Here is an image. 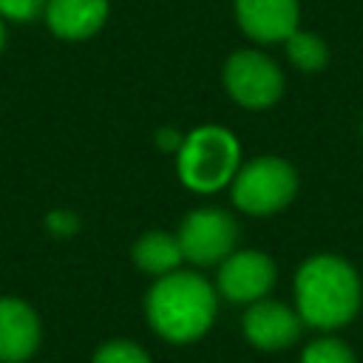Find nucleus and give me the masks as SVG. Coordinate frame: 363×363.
I'll use <instances>...</instances> for the list:
<instances>
[{
  "instance_id": "nucleus-5",
  "label": "nucleus",
  "mask_w": 363,
  "mask_h": 363,
  "mask_svg": "<svg viewBox=\"0 0 363 363\" xmlns=\"http://www.w3.org/2000/svg\"><path fill=\"white\" fill-rule=\"evenodd\" d=\"M224 88L247 111H267L284 94V74L272 57L255 48H241L224 62Z\"/></svg>"
},
{
  "instance_id": "nucleus-4",
  "label": "nucleus",
  "mask_w": 363,
  "mask_h": 363,
  "mask_svg": "<svg viewBox=\"0 0 363 363\" xmlns=\"http://www.w3.org/2000/svg\"><path fill=\"white\" fill-rule=\"evenodd\" d=\"M298 193V173L281 156H258L241 164L230 182L233 204L247 216H272Z\"/></svg>"
},
{
  "instance_id": "nucleus-14",
  "label": "nucleus",
  "mask_w": 363,
  "mask_h": 363,
  "mask_svg": "<svg viewBox=\"0 0 363 363\" xmlns=\"http://www.w3.org/2000/svg\"><path fill=\"white\" fill-rule=\"evenodd\" d=\"M298 363H357V357H354V352L346 340L323 335V337L306 343Z\"/></svg>"
},
{
  "instance_id": "nucleus-8",
  "label": "nucleus",
  "mask_w": 363,
  "mask_h": 363,
  "mask_svg": "<svg viewBox=\"0 0 363 363\" xmlns=\"http://www.w3.org/2000/svg\"><path fill=\"white\" fill-rule=\"evenodd\" d=\"M241 332L255 349L281 352V349H289L301 337L303 320L292 306L261 298V301L247 303V312L241 318Z\"/></svg>"
},
{
  "instance_id": "nucleus-13",
  "label": "nucleus",
  "mask_w": 363,
  "mask_h": 363,
  "mask_svg": "<svg viewBox=\"0 0 363 363\" xmlns=\"http://www.w3.org/2000/svg\"><path fill=\"white\" fill-rule=\"evenodd\" d=\"M284 48H286V57L295 68L306 71V74H315V71H323L329 65V45L315 34V31H306V28H295L286 40H284Z\"/></svg>"
},
{
  "instance_id": "nucleus-17",
  "label": "nucleus",
  "mask_w": 363,
  "mask_h": 363,
  "mask_svg": "<svg viewBox=\"0 0 363 363\" xmlns=\"http://www.w3.org/2000/svg\"><path fill=\"white\" fill-rule=\"evenodd\" d=\"M3 48H6V23L0 17V54H3Z\"/></svg>"
},
{
  "instance_id": "nucleus-11",
  "label": "nucleus",
  "mask_w": 363,
  "mask_h": 363,
  "mask_svg": "<svg viewBox=\"0 0 363 363\" xmlns=\"http://www.w3.org/2000/svg\"><path fill=\"white\" fill-rule=\"evenodd\" d=\"M54 37L82 43L99 34L108 20V0H45L43 11Z\"/></svg>"
},
{
  "instance_id": "nucleus-9",
  "label": "nucleus",
  "mask_w": 363,
  "mask_h": 363,
  "mask_svg": "<svg viewBox=\"0 0 363 363\" xmlns=\"http://www.w3.org/2000/svg\"><path fill=\"white\" fill-rule=\"evenodd\" d=\"M43 340L40 315L23 298H0V363H26Z\"/></svg>"
},
{
  "instance_id": "nucleus-12",
  "label": "nucleus",
  "mask_w": 363,
  "mask_h": 363,
  "mask_svg": "<svg viewBox=\"0 0 363 363\" xmlns=\"http://www.w3.org/2000/svg\"><path fill=\"white\" fill-rule=\"evenodd\" d=\"M130 255L142 272L156 275V278L179 269L184 261L176 233H167V230H147L145 235H139Z\"/></svg>"
},
{
  "instance_id": "nucleus-1",
  "label": "nucleus",
  "mask_w": 363,
  "mask_h": 363,
  "mask_svg": "<svg viewBox=\"0 0 363 363\" xmlns=\"http://www.w3.org/2000/svg\"><path fill=\"white\" fill-rule=\"evenodd\" d=\"M295 312L303 326L332 332L352 323L363 303L357 269L335 252L309 255L295 272Z\"/></svg>"
},
{
  "instance_id": "nucleus-10",
  "label": "nucleus",
  "mask_w": 363,
  "mask_h": 363,
  "mask_svg": "<svg viewBox=\"0 0 363 363\" xmlns=\"http://www.w3.org/2000/svg\"><path fill=\"white\" fill-rule=\"evenodd\" d=\"M235 20L255 43H284L301 20L298 0H235Z\"/></svg>"
},
{
  "instance_id": "nucleus-15",
  "label": "nucleus",
  "mask_w": 363,
  "mask_h": 363,
  "mask_svg": "<svg viewBox=\"0 0 363 363\" xmlns=\"http://www.w3.org/2000/svg\"><path fill=\"white\" fill-rule=\"evenodd\" d=\"M91 363H150V354L139 343L125 340V337H116V340L102 343L94 352V360Z\"/></svg>"
},
{
  "instance_id": "nucleus-16",
  "label": "nucleus",
  "mask_w": 363,
  "mask_h": 363,
  "mask_svg": "<svg viewBox=\"0 0 363 363\" xmlns=\"http://www.w3.org/2000/svg\"><path fill=\"white\" fill-rule=\"evenodd\" d=\"M45 0H0V17L11 23H31L43 17Z\"/></svg>"
},
{
  "instance_id": "nucleus-6",
  "label": "nucleus",
  "mask_w": 363,
  "mask_h": 363,
  "mask_svg": "<svg viewBox=\"0 0 363 363\" xmlns=\"http://www.w3.org/2000/svg\"><path fill=\"white\" fill-rule=\"evenodd\" d=\"M176 238L184 261L193 267H216L235 250L238 224L221 207H199L179 224Z\"/></svg>"
},
{
  "instance_id": "nucleus-3",
  "label": "nucleus",
  "mask_w": 363,
  "mask_h": 363,
  "mask_svg": "<svg viewBox=\"0 0 363 363\" xmlns=\"http://www.w3.org/2000/svg\"><path fill=\"white\" fill-rule=\"evenodd\" d=\"M241 167V145L235 133L221 125H201L190 130L176 147L179 182L193 193H216L227 187Z\"/></svg>"
},
{
  "instance_id": "nucleus-2",
  "label": "nucleus",
  "mask_w": 363,
  "mask_h": 363,
  "mask_svg": "<svg viewBox=\"0 0 363 363\" xmlns=\"http://www.w3.org/2000/svg\"><path fill=\"white\" fill-rule=\"evenodd\" d=\"M216 286L204 275L182 267L159 275L145 295V318L167 343H193L204 337L216 320Z\"/></svg>"
},
{
  "instance_id": "nucleus-7",
  "label": "nucleus",
  "mask_w": 363,
  "mask_h": 363,
  "mask_svg": "<svg viewBox=\"0 0 363 363\" xmlns=\"http://www.w3.org/2000/svg\"><path fill=\"white\" fill-rule=\"evenodd\" d=\"M275 261L261 250H233L218 264L216 292L233 303H252L267 298L275 286Z\"/></svg>"
}]
</instances>
